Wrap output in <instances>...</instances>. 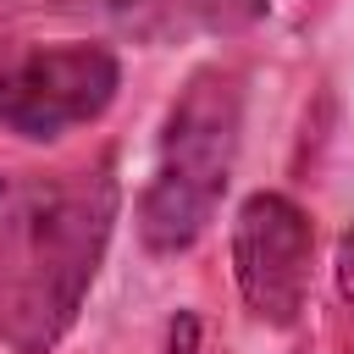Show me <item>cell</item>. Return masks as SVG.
Instances as JSON below:
<instances>
[{"mask_svg":"<svg viewBox=\"0 0 354 354\" xmlns=\"http://www.w3.org/2000/svg\"><path fill=\"white\" fill-rule=\"evenodd\" d=\"M44 17L88 22L133 44H183V39H238L271 17V0H50Z\"/></svg>","mask_w":354,"mask_h":354,"instance_id":"5b68a950","label":"cell"},{"mask_svg":"<svg viewBox=\"0 0 354 354\" xmlns=\"http://www.w3.org/2000/svg\"><path fill=\"white\" fill-rule=\"evenodd\" d=\"M160 354H205V343H199V315L194 310H177L171 321H166V348Z\"/></svg>","mask_w":354,"mask_h":354,"instance_id":"52a82bcc","label":"cell"},{"mask_svg":"<svg viewBox=\"0 0 354 354\" xmlns=\"http://www.w3.org/2000/svg\"><path fill=\"white\" fill-rule=\"evenodd\" d=\"M50 0H0V17H44Z\"/></svg>","mask_w":354,"mask_h":354,"instance_id":"ba28073f","label":"cell"},{"mask_svg":"<svg viewBox=\"0 0 354 354\" xmlns=\"http://www.w3.org/2000/svg\"><path fill=\"white\" fill-rule=\"evenodd\" d=\"M122 210L116 160L0 166V343L55 354L77 326Z\"/></svg>","mask_w":354,"mask_h":354,"instance_id":"6da1fadb","label":"cell"},{"mask_svg":"<svg viewBox=\"0 0 354 354\" xmlns=\"http://www.w3.org/2000/svg\"><path fill=\"white\" fill-rule=\"evenodd\" d=\"M122 88V55L100 39L0 44V127L50 144L111 111Z\"/></svg>","mask_w":354,"mask_h":354,"instance_id":"3957f363","label":"cell"},{"mask_svg":"<svg viewBox=\"0 0 354 354\" xmlns=\"http://www.w3.org/2000/svg\"><path fill=\"white\" fill-rule=\"evenodd\" d=\"M310 260H315V221L299 199L260 188L232 216V282L254 321L293 326L310 299Z\"/></svg>","mask_w":354,"mask_h":354,"instance_id":"277c9868","label":"cell"},{"mask_svg":"<svg viewBox=\"0 0 354 354\" xmlns=\"http://www.w3.org/2000/svg\"><path fill=\"white\" fill-rule=\"evenodd\" d=\"M332 282H337V299L343 310L354 315V221L337 232V254H332Z\"/></svg>","mask_w":354,"mask_h":354,"instance_id":"8992f818","label":"cell"},{"mask_svg":"<svg viewBox=\"0 0 354 354\" xmlns=\"http://www.w3.org/2000/svg\"><path fill=\"white\" fill-rule=\"evenodd\" d=\"M243 72L232 61H205L183 77V88L171 94L166 116H160V138H155V160H149V183L138 194V243L149 254H188L216 210L221 194L232 183V160H238V138H243Z\"/></svg>","mask_w":354,"mask_h":354,"instance_id":"7a4b0ae2","label":"cell"}]
</instances>
